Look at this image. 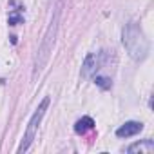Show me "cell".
I'll list each match as a JSON object with an SVG mask.
<instances>
[{
  "mask_svg": "<svg viewBox=\"0 0 154 154\" xmlns=\"http://www.w3.org/2000/svg\"><path fill=\"white\" fill-rule=\"evenodd\" d=\"M62 0L54 4L53 8V17H51V22L44 33V38H42V44L38 47V53H36V58H35V71L33 74L36 76L47 63L51 53H53V47H54V40H56V33H58V27H60V15H62Z\"/></svg>",
  "mask_w": 154,
  "mask_h": 154,
  "instance_id": "1",
  "label": "cell"
},
{
  "mask_svg": "<svg viewBox=\"0 0 154 154\" xmlns=\"http://www.w3.org/2000/svg\"><path fill=\"white\" fill-rule=\"evenodd\" d=\"M122 44L125 47V51L129 53V56L136 62H141L147 53H149V42L141 31V27L134 22L127 24L122 31Z\"/></svg>",
  "mask_w": 154,
  "mask_h": 154,
  "instance_id": "2",
  "label": "cell"
},
{
  "mask_svg": "<svg viewBox=\"0 0 154 154\" xmlns=\"http://www.w3.org/2000/svg\"><path fill=\"white\" fill-rule=\"evenodd\" d=\"M49 102H51L49 98H44L42 103L38 105V109L33 112V116H31V120H29V123H27V129H26V132H24L22 143H20V147H18V152H20V154L26 152V150L31 147V143H33V140H35V136H36L38 125H40V122H42V118H44V114H45V111H47V107H49Z\"/></svg>",
  "mask_w": 154,
  "mask_h": 154,
  "instance_id": "3",
  "label": "cell"
},
{
  "mask_svg": "<svg viewBox=\"0 0 154 154\" xmlns=\"http://www.w3.org/2000/svg\"><path fill=\"white\" fill-rule=\"evenodd\" d=\"M100 65H102V54H98V53H89V54L85 56L84 63H82V71H80L82 78H84V80L91 78L93 74H96V71L100 69Z\"/></svg>",
  "mask_w": 154,
  "mask_h": 154,
  "instance_id": "4",
  "label": "cell"
},
{
  "mask_svg": "<svg viewBox=\"0 0 154 154\" xmlns=\"http://www.w3.org/2000/svg\"><path fill=\"white\" fill-rule=\"evenodd\" d=\"M141 129H143V123H141V122H125V123L116 131V136H118V138H131V136L140 134Z\"/></svg>",
  "mask_w": 154,
  "mask_h": 154,
  "instance_id": "5",
  "label": "cell"
},
{
  "mask_svg": "<svg viewBox=\"0 0 154 154\" xmlns=\"http://www.w3.org/2000/svg\"><path fill=\"white\" fill-rule=\"evenodd\" d=\"M152 150H154V141H152V140L136 141V143H132V145L127 149V152H131V154H150Z\"/></svg>",
  "mask_w": 154,
  "mask_h": 154,
  "instance_id": "6",
  "label": "cell"
},
{
  "mask_svg": "<svg viewBox=\"0 0 154 154\" xmlns=\"http://www.w3.org/2000/svg\"><path fill=\"white\" fill-rule=\"evenodd\" d=\"M93 127H94V120H93L91 116H84V118H80L78 122L74 123V132H76V134H85V132H89Z\"/></svg>",
  "mask_w": 154,
  "mask_h": 154,
  "instance_id": "7",
  "label": "cell"
},
{
  "mask_svg": "<svg viewBox=\"0 0 154 154\" xmlns=\"http://www.w3.org/2000/svg\"><path fill=\"white\" fill-rule=\"evenodd\" d=\"M94 84L102 89H111V80L107 78V76H96L94 78Z\"/></svg>",
  "mask_w": 154,
  "mask_h": 154,
  "instance_id": "8",
  "label": "cell"
},
{
  "mask_svg": "<svg viewBox=\"0 0 154 154\" xmlns=\"http://www.w3.org/2000/svg\"><path fill=\"white\" fill-rule=\"evenodd\" d=\"M8 22H9V26H18V24L24 22V17L20 13H11L9 18H8Z\"/></svg>",
  "mask_w": 154,
  "mask_h": 154,
  "instance_id": "9",
  "label": "cell"
}]
</instances>
